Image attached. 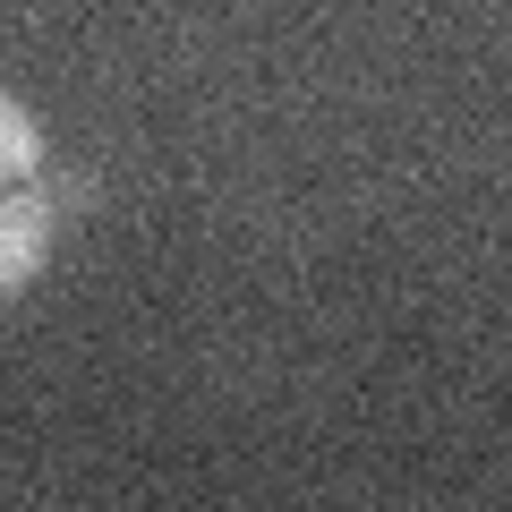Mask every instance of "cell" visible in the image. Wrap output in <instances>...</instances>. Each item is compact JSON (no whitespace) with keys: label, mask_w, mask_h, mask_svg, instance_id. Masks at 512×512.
I'll return each instance as SVG.
<instances>
[{"label":"cell","mask_w":512,"mask_h":512,"mask_svg":"<svg viewBox=\"0 0 512 512\" xmlns=\"http://www.w3.org/2000/svg\"><path fill=\"white\" fill-rule=\"evenodd\" d=\"M52 222H60V197L35 180L0 188V299H18L26 282L52 265Z\"/></svg>","instance_id":"1"},{"label":"cell","mask_w":512,"mask_h":512,"mask_svg":"<svg viewBox=\"0 0 512 512\" xmlns=\"http://www.w3.org/2000/svg\"><path fill=\"white\" fill-rule=\"evenodd\" d=\"M43 171V120L18 103V94H0V188H18Z\"/></svg>","instance_id":"2"}]
</instances>
